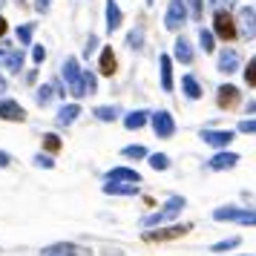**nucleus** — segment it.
I'll return each instance as SVG.
<instances>
[{"mask_svg": "<svg viewBox=\"0 0 256 256\" xmlns=\"http://www.w3.org/2000/svg\"><path fill=\"white\" fill-rule=\"evenodd\" d=\"M116 70H118L116 52L110 46H104L101 49V58H98V72H101V75H116Z\"/></svg>", "mask_w": 256, "mask_h": 256, "instance_id": "nucleus-21", "label": "nucleus"}, {"mask_svg": "<svg viewBox=\"0 0 256 256\" xmlns=\"http://www.w3.org/2000/svg\"><path fill=\"white\" fill-rule=\"evenodd\" d=\"M210 3H213V9H230L236 0H210Z\"/></svg>", "mask_w": 256, "mask_h": 256, "instance_id": "nucleus-42", "label": "nucleus"}, {"mask_svg": "<svg viewBox=\"0 0 256 256\" xmlns=\"http://www.w3.org/2000/svg\"><path fill=\"white\" fill-rule=\"evenodd\" d=\"M6 32H9V24H6V18L0 14V44H3V38H6Z\"/></svg>", "mask_w": 256, "mask_h": 256, "instance_id": "nucleus-43", "label": "nucleus"}, {"mask_svg": "<svg viewBox=\"0 0 256 256\" xmlns=\"http://www.w3.org/2000/svg\"><path fill=\"white\" fill-rule=\"evenodd\" d=\"M233 138H236V136H233L230 130H202V141L210 144V147H219V150L228 147Z\"/></svg>", "mask_w": 256, "mask_h": 256, "instance_id": "nucleus-13", "label": "nucleus"}, {"mask_svg": "<svg viewBox=\"0 0 256 256\" xmlns=\"http://www.w3.org/2000/svg\"><path fill=\"white\" fill-rule=\"evenodd\" d=\"M0 121H26V110L18 101H12V98H3L0 101Z\"/></svg>", "mask_w": 256, "mask_h": 256, "instance_id": "nucleus-11", "label": "nucleus"}, {"mask_svg": "<svg viewBox=\"0 0 256 256\" xmlns=\"http://www.w3.org/2000/svg\"><path fill=\"white\" fill-rule=\"evenodd\" d=\"M239 132L254 136V132H256V118H244V121H239Z\"/></svg>", "mask_w": 256, "mask_h": 256, "instance_id": "nucleus-38", "label": "nucleus"}, {"mask_svg": "<svg viewBox=\"0 0 256 256\" xmlns=\"http://www.w3.org/2000/svg\"><path fill=\"white\" fill-rule=\"evenodd\" d=\"M239 158H242L239 152H230V150H224V147H222L213 158H208V167H210V170H216V173H222V170H233V167L239 164Z\"/></svg>", "mask_w": 256, "mask_h": 256, "instance_id": "nucleus-9", "label": "nucleus"}, {"mask_svg": "<svg viewBox=\"0 0 256 256\" xmlns=\"http://www.w3.org/2000/svg\"><path fill=\"white\" fill-rule=\"evenodd\" d=\"M182 90H184V95L190 101H198V98H202V86H198V81L193 75H184V78H182Z\"/></svg>", "mask_w": 256, "mask_h": 256, "instance_id": "nucleus-25", "label": "nucleus"}, {"mask_svg": "<svg viewBox=\"0 0 256 256\" xmlns=\"http://www.w3.org/2000/svg\"><path fill=\"white\" fill-rule=\"evenodd\" d=\"M202 12H204V0H190V18L202 20Z\"/></svg>", "mask_w": 256, "mask_h": 256, "instance_id": "nucleus-37", "label": "nucleus"}, {"mask_svg": "<svg viewBox=\"0 0 256 256\" xmlns=\"http://www.w3.org/2000/svg\"><path fill=\"white\" fill-rule=\"evenodd\" d=\"M32 35H35V24H24V26H18V40H20L24 46H29V44H32Z\"/></svg>", "mask_w": 256, "mask_h": 256, "instance_id": "nucleus-33", "label": "nucleus"}, {"mask_svg": "<svg viewBox=\"0 0 256 256\" xmlns=\"http://www.w3.org/2000/svg\"><path fill=\"white\" fill-rule=\"evenodd\" d=\"M81 106L78 104H64L58 110V116H55V121H58L60 127H70V124H75V121H78V118H81Z\"/></svg>", "mask_w": 256, "mask_h": 256, "instance_id": "nucleus-19", "label": "nucleus"}, {"mask_svg": "<svg viewBox=\"0 0 256 256\" xmlns=\"http://www.w3.org/2000/svg\"><path fill=\"white\" fill-rule=\"evenodd\" d=\"M6 90H9V84H6V78H3V75H0V95L6 92Z\"/></svg>", "mask_w": 256, "mask_h": 256, "instance_id": "nucleus-45", "label": "nucleus"}, {"mask_svg": "<svg viewBox=\"0 0 256 256\" xmlns=\"http://www.w3.org/2000/svg\"><path fill=\"white\" fill-rule=\"evenodd\" d=\"M60 147H64L60 136H55V132H46V136H44V150L46 152H58Z\"/></svg>", "mask_w": 256, "mask_h": 256, "instance_id": "nucleus-32", "label": "nucleus"}, {"mask_svg": "<svg viewBox=\"0 0 256 256\" xmlns=\"http://www.w3.org/2000/svg\"><path fill=\"white\" fill-rule=\"evenodd\" d=\"M190 230H193L190 222H187V224H170V228H158V224H156V230L147 228V230L141 233V239H144V242H173V239L187 236Z\"/></svg>", "mask_w": 256, "mask_h": 256, "instance_id": "nucleus-2", "label": "nucleus"}, {"mask_svg": "<svg viewBox=\"0 0 256 256\" xmlns=\"http://www.w3.org/2000/svg\"><path fill=\"white\" fill-rule=\"evenodd\" d=\"M66 92H72L75 98H86V95H95L98 92V78H95V72L90 70H81V75H78V81L72 84Z\"/></svg>", "mask_w": 256, "mask_h": 256, "instance_id": "nucleus-6", "label": "nucleus"}, {"mask_svg": "<svg viewBox=\"0 0 256 256\" xmlns=\"http://www.w3.org/2000/svg\"><path fill=\"white\" fill-rule=\"evenodd\" d=\"M147 162H150V167L152 170H167V167H170V158H167V156H164V152H147Z\"/></svg>", "mask_w": 256, "mask_h": 256, "instance_id": "nucleus-30", "label": "nucleus"}, {"mask_svg": "<svg viewBox=\"0 0 256 256\" xmlns=\"http://www.w3.org/2000/svg\"><path fill=\"white\" fill-rule=\"evenodd\" d=\"M173 58L178 64H193V46H190V40L187 38H176V46H173Z\"/></svg>", "mask_w": 256, "mask_h": 256, "instance_id": "nucleus-20", "label": "nucleus"}, {"mask_svg": "<svg viewBox=\"0 0 256 256\" xmlns=\"http://www.w3.org/2000/svg\"><path fill=\"white\" fill-rule=\"evenodd\" d=\"M213 35L222 38V40H233L236 38V20L230 18L228 9H216V14H213Z\"/></svg>", "mask_w": 256, "mask_h": 256, "instance_id": "nucleus-3", "label": "nucleus"}, {"mask_svg": "<svg viewBox=\"0 0 256 256\" xmlns=\"http://www.w3.org/2000/svg\"><path fill=\"white\" fill-rule=\"evenodd\" d=\"M40 256H81V248L72 242H55V244H46Z\"/></svg>", "mask_w": 256, "mask_h": 256, "instance_id": "nucleus-15", "label": "nucleus"}, {"mask_svg": "<svg viewBox=\"0 0 256 256\" xmlns=\"http://www.w3.org/2000/svg\"><path fill=\"white\" fill-rule=\"evenodd\" d=\"M106 196H138V184H127V182H104Z\"/></svg>", "mask_w": 256, "mask_h": 256, "instance_id": "nucleus-18", "label": "nucleus"}, {"mask_svg": "<svg viewBox=\"0 0 256 256\" xmlns=\"http://www.w3.org/2000/svg\"><path fill=\"white\" fill-rule=\"evenodd\" d=\"M144 3H147V6H152V3H156V0H144Z\"/></svg>", "mask_w": 256, "mask_h": 256, "instance_id": "nucleus-47", "label": "nucleus"}, {"mask_svg": "<svg viewBox=\"0 0 256 256\" xmlns=\"http://www.w3.org/2000/svg\"><path fill=\"white\" fill-rule=\"evenodd\" d=\"M150 124H152V132H156L158 138H170V136L176 132V121H173V116H170L167 110L150 112Z\"/></svg>", "mask_w": 256, "mask_h": 256, "instance_id": "nucleus-7", "label": "nucleus"}, {"mask_svg": "<svg viewBox=\"0 0 256 256\" xmlns=\"http://www.w3.org/2000/svg\"><path fill=\"white\" fill-rule=\"evenodd\" d=\"M187 24V3L184 0H170L167 6V14H164V26L170 32H178V26Z\"/></svg>", "mask_w": 256, "mask_h": 256, "instance_id": "nucleus-5", "label": "nucleus"}, {"mask_svg": "<svg viewBox=\"0 0 256 256\" xmlns=\"http://www.w3.org/2000/svg\"><path fill=\"white\" fill-rule=\"evenodd\" d=\"M158 66H162V90L164 92H173V58L170 55H162L158 58Z\"/></svg>", "mask_w": 256, "mask_h": 256, "instance_id": "nucleus-22", "label": "nucleus"}, {"mask_svg": "<svg viewBox=\"0 0 256 256\" xmlns=\"http://www.w3.org/2000/svg\"><path fill=\"white\" fill-rule=\"evenodd\" d=\"M248 112H256V101H250V104H248Z\"/></svg>", "mask_w": 256, "mask_h": 256, "instance_id": "nucleus-46", "label": "nucleus"}, {"mask_svg": "<svg viewBox=\"0 0 256 256\" xmlns=\"http://www.w3.org/2000/svg\"><path fill=\"white\" fill-rule=\"evenodd\" d=\"M0 6H3V0H0Z\"/></svg>", "mask_w": 256, "mask_h": 256, "instance_id": "nucleus-48", "label": "nucleus"}, {"mask_svg": "<svg viewBox=\"0 0 256 256\" xmlns=\"http://www.w3.org/2000/svg\"><path fill=\"white\" fill-rule=\"evenodd\" d=\"M104 12H106V32L112 35V32H118V26H121V20H124L121 6H118L116 0H106V3H104Z\"/></svg>", "mask_w": 256, "mask_h": 256, "instance_id": "nucleus-17", "label": "nucleus"}, {"mask_svg": "<svg viewBox=\"0 0 256 256\" xmlns=\"http://www.w3.org/2000/svg\"><path fill=\"white\" fill-rule=\"evenodd\" d=\"M184 208H187V198L184 196H170L158 210H152L150 216H144V219H141V228L147 230V228H156V224H164V222H173Z\"/></svg>", "mask_w": 256, "mask_h": 256, "instance_id": "nucleus-1", "label": "nucleus"}, {"mask_svg": "<svg viewBox=\"0 0 256 256\" xmlns=\"http://www.w3.org/2000/svg\"><path fill=\"white\" fill-rule=\"evenodd\" d=\"M121 156H124V158H132V162H138V158H147V147H141V144H130V147L121 150Z\"/></svg>", "mask_w": 256, "mask_h": 256, "instance_id": "nucleus-29", "label": "nucleus"}, {"mask_svg": "<svg viewBox=\"0 0 256 256\" xmlns=\"http://www.w3.org/2000/svg\"><path fill=\"white\" fill-rule=\"evenodd\" d=\"M9 164H12V156L6 150H0V167H9Z\"/></svg>", "mask_w": 256, "mask_h": 256, "instance_id": "nucleus-44", "label": "nucleus"}, {"mask_svg": "<svg viewBox=\"0 0 256 256\" xmlns=\"http://www.w3.org/2000/svg\"><path fill=\"white\" fill-rule=\"evenodd\" d=\"M236 32H242L248 40L256 38V9L254 6H242L236 14Z\"/></svg>", "mask_w": 256, "mask_h": 256, "instance_id": "nucleus-8", "label": "nucleus"}, {"mask_svg": "<svg viewBox=\"0 0 256 256\" xmlns=\"http://www.w3.org/2000/svg\"><path fill=\"white\" fill-rule=\"evenodd\" d=\"M24 52H20V49H3L0 46V66H6V70L9 72H20L24 70Z\"/></svg>", "mask_w": 256, "mask_h": 256, "instance_id": "nucleus-12", "label": "nucleus"}, {"mask_svg": "<svg viewBox=\"0 0 256 256\" xmlns=\"http://www.w3.org/2000/svg\"><path fill=\"white\" fill-rule=\"evenodd\" d=\"M150 121V110H136V112H127L124 116V127L127 130H141Z\"/></svg>", "mask_w": 256, "mask_h": 256, "instance_id": "nucleus-24", "label": "nucleus"}, {"mask_svg": "<svg viewBox=\"0 0 256 256\" xmlns=\"http://www.w3.org/2000/svg\"><path fill=\"white\" fill-rule=\"evenodd\" d=\"M239 66H242V58H239V52H236V49H224V52L219 55V72L233 75Z\"/></svg>", "mask_w": 256, "mask_h": 256, "instance_id": "nucleus-16", "label": "nucleus"}, {"mask_svg": "<svg viewBox=\"0 0 256 256\" xmlns=\"http://www.w3.org/2000/svg\"><path fill=\"white\" fill-rule=\"evenodd\" d=\"M242 242V239H239V236H230V239H224V242H219V244H213V248H210V250H213V254H224V250H230V248H236V244Z\"/></svg>", "mask_w": 256, "mask_h": 256, "instance_id": "nucleus-34", "label": "nucleus"}, {"mask_svg": "<svg viewBox=\"0 0 256 256\" xmlns=\"http://www.w3.org/2000/svg\"><path fill=\"white\" fill-rule=\"evenodd\" d=\"M244 84H248V86H256V55L248 60V70H244Z\"/></svg>", "mask_w": 256, "mask_h": 256, "instance_id": "nucleus-35", "label": "nucleus"}, {"mask_svg": "<svg viewBox=\"0 0 256 256\" xmlns=\"http://www.w3.org/2000/svg\"><path fill=\"white\" fill-rule=\"evenodd\" d=\"M141 40H144V29H141V26H136V29L127 35V46L132 49V52H141V46H144Z\"/></svg>", "mask_w": 256, "mask_h": 256, "instance_id": "nucleus-28", "label": "nucleus"}, {"mask_svg": "<svg viewBox=\"0 0 256 256\" xmlns=\"http://www.w3.org/2000/svg\"><path fill=\"white\" fill-rule=\"evenodd\" d=\"M104 182H127V184H141V173H136L132 167H112L106 173Z\"/></svg>", "mask_w": 256, "mask_h": 256, "instance_id": "nucleus-14", "label": "nucleus"}, {"mask_svg": "<svg viewBox=\"0 0 256 256\" xmlns=\"http://www.w3.org/2000/svg\"><path fill=\"white\" fill-rule=\"evenodd\" d=\"M216 222H239V224H256V210H239V208H216Z\"/></svg>", "mask_w": 256, "mask_h": 256, "instance_id": "nucleus-4", "label": "nucleus"}, {"mask_svg": "<svg viewBox=\"0 0 256 256\" xmlns=\"http://www.w3.org/2000/svg\"><path fill=\"white\" fill-rule=\"evenodd\" d=\"M35 9H38L40 14H46L49 9H52V0H35Z\"/></svg>", "mask_w": 256, "mask_h": 256, "instance_id": "nucleus-41", "label": "nucleus"}, {"mask_svg": "<svg viewBox=\"0 0 256 256\" xmlns=\"http://www.w3.org/2000/svg\"><path fill=\"white\" fill-rule=\"evenodd\" d=\"M213 40H216V35H213L210 29H198V44H202V49H204V52H213V49H216V44H213Z\"/></svg>", "mask_w": 256, "mask_h": 256, "instance_id": "nucleus-31", "label": "nucleus"}, {"mask_svg": "<svg viewBox=\"0 0 256 256\" xmlns=\"http://www.w3.org/2000/svg\"><path fill=\"white\" fill-rule=\"evenodd\" d=\"M95 46H98V38H95V35H90V40L84 44V58H90V55L95 52Z\"/></svg>", "mask_w": 256, "mask_h": 256, "instance_id": "nucleus-40", "label": "nucleus"}, {"mask_svg": "<svg viewBox=\"0 0 256 256\" xmlns=\"http://www.w3.org/2000/svg\"><path fill=\"white\" fill-rule=\"evenodd\" d=\"M32 60H35V64H44V60H46V49L40 46V44L32 46Z\"/></svg>", "mask_w": 256, "mask_h": 256, "instance_id": "nucleus-39", "label": "nucleus"}, {"mask_svg": "<svg viewBox=\"0 0 256 256\" xmlns=\"http://www.w3.org/2000/svg\"><path fill=\"white\" fill-rule=\"evenodd\" d=\"M32 162H35V167H44V170H52V167H55V162L49 158V152H38Z\"/></svg>", "mask_w": 256, "mask_h": 256, "instance_id": "nucleus-36", "label": "nucleus"}, {"mask_svg": "<svg viewBox=\"0 0 256 256\" xmlns=\"http://www.w3.org/2000/svg\"><path fill=\"white\" fill-rule=\"evenodd\" d=\"M52 95H55V84H44V86H38L35 101H38L40 106H46L49 101H52Z\"/></svg>", "mask_w": 256, "mask_h": 256, "instance_id": "nucleus-27", "label": "nucleus"}, {"mask_svg": "<svg viewBox=\"0 0 256 256\" xmlns=\"http://www.w3.org/2000/svg\"><path fill=\"white\" fill-rule=\"evenodd\" d=\"M239 101H242V90H236L233 84H222L219 92H216V104H219L222 110H233Z\"/></svg>", "mask_w": 256, "mask_h": 256, "instance_id": "nucleus-10", "label": "nucleus"}, {"mask_svg": "<svg viewBox=\"0 0 256 256\" xmlns=\"http://www.w3.org/2000/svg\"><path fill=\"white\" fill-rule=\"evenodd\" d=\"M92 112H95V118H98V121H110V124H112L121 110H118V106H95Z\"/></svg>", "mask_w": 256, "mask_h": 256, "instance_id": "nucleus-26", "label": "nucleus"}, {"mask_svg": "<svg viewBox=\"0 0 256 256\" xmlns=\"http://www.w3.org/2000/svg\"><path fill=\"white\" fill-rule=\"evenodd\" d=\"M64 84H66V90H70L72 84L78 81V75H81V64H78V58H66L64 60Z\"/></svg>", "mask_w": 256, "mask_h": 256, "instance_id": "nucleus-23", "label": "nucleus"}]
</instances>
